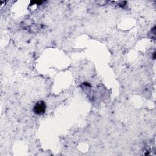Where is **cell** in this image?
Instances as JSON below:
<instances>
[{"label": "cell", "instance_id": "obj_1", "mask_svg": "<svg viewBox=\"0 0 156 156\" xmlns=\"http://www.w3.org/2000/svg\"><path fill=\"white\" fill-rule=\"evenodd\" d=\"M46 106L44 101H40L36 103L35 105L33 111L37 115H42L46 111Z\"/></svg>", "mask_w": 156, "mask_h": 156}]
</instances>
